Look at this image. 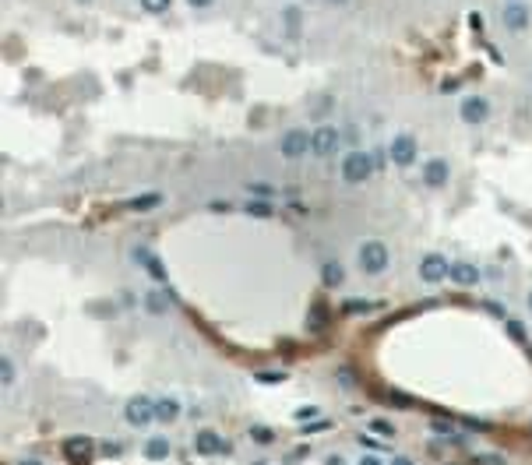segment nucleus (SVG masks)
<instances>
[{
    "label": "nucleus",
    "instance_id": "f257e3e1",
    "mask_svg": "<svg viewBox=\"0 0 532 465\" xmlns=\"http://www.w3.org/2000/svg\"><path fill=\"white\" fill-rule=\"evenodd\" d=\"M374 169H378V162H374V155H370L366 148H349L342 155V166H339L346 184H366L370 177H374Z\"/></svg>",
    "mask_w": 532,
    "mask_h": 465
},
{
    "label": "nucleus",
    "instance_id": "f03ea898",
    "mask_svg": "<svg viewBox=\"0 0 532 465\" xmlns=\"http://www.w3.org/2000/svg\"><path fill=\"white\" fill-rule=\"evenodd\" d=\"M356 261H360V271L363 275H381L388 268V244L385 240H363L360 251H356Z\"/></svg>",
    "mask_w": 532,
    "mask_h": 465
},
{
    "label": "nucleus",
    "instance_id": "7ed1b4c3",
    "mask_svg": "<svg viewBox=\"0 0 532 465\" xmlns=\"http://www.w3.org/2000/svg\"><path fill=\"white\" fill-rule=\"evenodd\" d=\"M501 29L511 32V36H525L532 29V8L525 0H504L501 8Z\"/></svg>",
    "mask_w": 532,
    "mask_h": 465
},
{
    "label": "nucleus",
    "instance_id": "20e7f679",
    "mask_svg": "<svg viewBox=\"0 0 532 465\" xmlns=\"http://www.w3.org/2000/svg\"><path fill=\"white\" fill-rule=\"evenodd\" d=\"M490 113H494V106H490V99L480 95V92H469V95H462V102H458V116H462V124H469V127L487 124Z\"/></svg>",
    "mask_w": 532,
    "mask_h": 465
},
{
    "label": "nucleus",
    "instance_id": "39448f33",
    "mask_svg": "<svg viewBox=\"0 0 532 465\" xmlns=\"http://www.w3.org/2000/svg\"><path fill=\"white\" fill-rule=\"evenodd\" d=\"M339 148H342V134H339V127L321 124L317 131H310V152H314L317 159H332Z\"/></svg>",
    "mask_w": 532,
    "mask_h": 465
},
{
    "label": "nucleus",
    "instance_id": "423d86ee",
    "mask_svg": "<svg viewBox=\"0 0 532 465\" xmlns=\"http://www.w3.org/2000/svg\"><path fill=\"white\" fill-rule=\"evenodd\" d=\"M416 155H419V145H416V138H412V134L398 131V134L388 141V159H392L398 169H409V166L416 162Z\"/></svg>",
    "mask_w": 532,
    "mask_h": 465
},
{
    "label": "nucleus",
    "instance_id": "0eeeda50",
    "mask_svg": "<svg viewBox=\"0 0 532 465\" xmlns=\"http://www.w3.org/2000/svg\"><path fill=\"white\" fill-rule=\"evenodd\" d=\"M124 420L138 430H145L148 423H155V398H145V395H134L127 405H124Z\"/></svg>",
    "mask_w": 532,
    "mask_h": 465
},
{
    "label": "nucleus",
    "instance_id": "6e6552de",
    "mask_svg": "<svg viewBox=\"0 0 532 465\" xmlns=\"http://www.w3.org/2000/svg\"><path fill=\"white\" fill-rule=\"evenodd\" d=\"M448 271H451V261L444 258V254H423V261H419V282H427V285H441V282H448Z\"/></svg>",
    "mask_w": 532,
    "mask_h": 465
},
{
    "label": "nucleus",
    "instance_id": "1a4fd4ad",
    "mask_svg": "<svg viewBox=\"0 0 532 465\" xmlns=\"http://www.w3.org/2000/svg\"><path fill=\"white\" fill-rule=\"evenodd\" d=\"M279 152H282V159H303L307 152H310V131H303V127H289L282 138H279Z\"/></svg>",
    "mask_w": 532,
    "mask_h": 465
},
{
    "label": "nucleus",
    "instance_id": "9d476101",
    "mask_svg": "<svg viewBox=\"0 0 532 465\" xmlns=\"http://www.w3.org/2000/svg\"><path fill=\"white\" fill-rule=\"evenodd\" d=\"M451 180V162L444 159V155H434V159H427V162H423V184H427V187H444Z\"/></svg>",
    "mask_w": 532,
    "mask_h": 465
},
{
    "label": "nucleus",
    "instance_id": "9b49d317",
    "mask_svg": "<svg viewBox=\"0 0 532 465\" xmlns=\"http://www.w3.org/2000/svg\"><path fill=\"white\" fill-rule=\"evenodd\" d=\"M448 278H451L458 289H472V285H480L483 271L476 268L472 261H451V271H448Z\"/></svg>",
    "mask_w": 532,
    "mask_h": 465
},
{
    "label": "nucleus",
    "instance_id": "f8f14e48",
    "mask_svg": "<svg viewBox=\"0 0 532 465\" xmlns=\"http://www.w3.org/2000/svg\"><path fill=\"white\" fill-rule=\"evenodd\" d=\"M131 258H134V261H138V265H141V268H145V271H148L155 282H166V268H163V261H159L152 251H145V247H134V251H131Z\"/></svg>",
    "mask_w": 532,
    "mask_h": 465
},
{
    "label": "nucleus",
    "instance_id": "ddd939ff",
    "mask_svg": "<svg viewBox=\"0 0 532 465\" xmlns=\"http://www.w3.org/2000/svg\"><path fill=\"white\" fill-rule=\"evenodd\" d=\"M95 455V441L92 437H67L64 441V458H74V462H85V458H92Z\"/></svg>",
    "mask_w": 532,
    "mask_h": 465
},
{
    "label": "nucleus",
    "instance_id": "4468645a",
    "mask_svg": "<svg viewBox=\"0 0 532 465\" xmlns=\"http://www.w3.org/2000/svg\"><path fill=\"white\" fill-rule=\"evenodd\" d=\"M194 448H198V455L211 458V455H219L226 444L219 441V434H216V430H198V437H194Z\"/></svg>",
    "mask_w": 532,
    "mask_h": 465
},
{
    "label": "nucleus",
    "instance_id": "2eb2a0df",
    "mask_svg": "<svg viewBox=\"0 0 532 465\" xmlns=\"http://www.w3.org/2000/svg\"><path fill=\"white\" fill-rule=\"evenodd\" d=\"M173 307V293H163V289H148L145 293V310L148 314H166Z\"/></svg>",
    "mask_w": 532,
    "mask_h": 465
},
{
    "label": "nucleus",
    "instance_id": "dca6fc26",
    "mask_svg": "<svg viewBox=\"0 0 532 465\" xmlns=\"http://www.w3.org/2000/svg\"><path fill=\"white\" fill-rule=\"evenodd\" d=\"M321 282L328 285V289H339V285H346V265L342 261H325L321 265Z\"/></svg>",
    "mask_w": 532,
    "mask_h": 465
},
{
    "label": "nucleus",
    "instance_id": "f3484780",
    "mask_svg": "<svg viewBox=\"0 0 532 465\" xmlns=\"http://www.w3.org/2000/svg\"><path fill=\"white\" fill-rule=\"evenodd\" d=\"M180 413H184V405H180L173 395H166V398H155V416L163 420V423H173V420H180Z\"/></svg>",
    "mask_w": 532,
    "mask_h": 465
},
{
    "label": "nucleus",
    "instance_id": "a211bd4d",
    "mask_svg": "<svg viewBox=\"0 0 532 465\" xmlns=\"http://www.w3.org/2000/svg\"><path fill=\"white\" fill-rule=\"evenodd\" d=\"M159 205H163V194H159V191H148V194H138V198L127 201L131 212H152V208H159Z\"/></svg>",
    "mask_w": 532,
    "mask_h": 465
},
{
    "label": "nucleus",
    "instance_id": "6ab92c4d",
    "mask_svg": "<svg viewBox=\"0 0 532 465\" xmlns=\"http://www.w3.org/2000/svg\"><path fill=\"white\" fill-rule=\"evenodd\" d=\"M145 458H152V462L170 458V441H166V437H148V441H145Z\"/></svg>",
    "mask_w": 532,
    "mask_h": 465
},
{
    "label": "nucleus",
    "instance_id": "aec40b11",
    "mask_svg": "<svg viewBox=\"0 0 532 465\" xmlns=\"http://www.w3.org/2000/svg\"><path fill=\"white\" fill-rule=\"evenodd\" d=\"M243 212H247V215H254V219H272V212H275V208L268 205V198H261V201L254 198V201H247V205H243Z\"/></svg>",
    "mask_w": 532,
    "mask_h": 465
},
{
    "label": "nucleus",
    "instance_id": "412c9836",
    "mask_svg": "<svg viewBox=\"0 0 532 465\" xmlns=\"http://www.w3.org/2000/svg\"><path fill=\"white\" fill-rule=\"evenodd\" d=\"M385 398H388V405H395V409H409V405H412V395L409 391H398V388H388Z\"/></svg>",
    "mask_w": 532,
    "mask_h": 465
},
{
    "label": "nucleus",
    "instance_id": "4be33fe9",
    "mask_svg": "<svg viewBox=\"0 0 532 465\" xmlns=\"http://www.w3.org/2000/svg\"><path fill=\"white\" fill-rule=\"evenodd\" d=\"M141 8H145L148 15H166V11L173 8V0H141Z\"/></svg>",
    "mask_w": 532,
    "mask_h": 465
},
{
    "label": "nucleus",
    "instance_id": "5701e85b",
    "mask_svg": "<svg viewBox=\"0 0 532 465\" xmlns=\"http://www.w3.org/2000/svg\"><path fill=\"white\" fill-rule=\"evenodd\" d=\"M15 377H18V374H15V363L4 356V360H0V381H4V388H8V384H15Z\"/></svg>",
    "mask_w": 532,
    "mask_h": 465
},
{
    "label": "nucleus",
    "instance_id": "b1692460",
    "mask_svg": "<svg viewBox=\"0 0 532 465\" xmlns=\"http://www.w3.org/2000/svg\"><path fill=\"white\" fill-rule=\"evenodd\" d=\"M250 441H257V444H272L275 434H272L268 427H250Z\"/></svg>",
    "mask_w": 532,
    "mask_h": 465
},
{
    "label": "nucleus",
    "instance_id": "393cba45",
    "mask_svg": "<svg viewBox=\"0 0 532 465\" xmlns=\"http://www.w3.org/2000/svg\"><path fill=\"white\" fill-rule=\"evenodd\" d=\"M282 22H286V29H293V32H296V29H300V8H296V4H289V8L282 11Z\"/></svg>",
    "mask_w": 532,
    "mask_h": 465
},
{
    "label": "nucleus",
    "instance_id": "a878e982",
    "mask_svg": "<svg viewBox=\"0 0 532 465\" xmlns=\"http://www.w3.org/2000/svg\"><path fill=\"white\" fill-rule=\"evenodd\" d=\"M342 310L346 314H360V310H374V304H366V300H346Z\"/></svg>",
    "mask_w": 532,
    "mask_h": 465
},
{
    "label": "nucleus",
    "instance_id": "bb28decb",
    "mask_svg": "<svg viewBox=\"0 0 532 465\" xmlns=\"http://www.w3.org/2000/svg\"><path fill=\"white\" fill-rule=\"evenodd\" d=\"M370 430L381 434V437H395V427H392L388 420H374V423H370Z\"/></svg>",
    "mask_w": 532,
    "mask_h": 465
},
{
    "label": "nucleus",
    "instance_id": "cd10ccee",
    "mask_svg": "<svg viewBox=\"0 0 532 465\" xmlns=\"http://www.w3.org/2000/svg\"><path fill=\"white\" fill-rule=\"evenodd\" d=\"M286 374L282 370H264V374H257V384H279Z\"/></svg>",
    "mask_w": 532,
    "mask_h": 465
},
{
    "label": "nucleus",
    "instance_id": "c85d7f7f",
    "mask_svg": "<svg viewBox=\"0 0 532 465\" xmlns=\"http://www.w3.org/2000/svg\"><path fill=\"white\" fill-rule=\"evenodd\" d=\"M339 384H342V388H353V384H356V377H353V370H349V367H342V370H339Z\"/></svg>",
    "mask_w": 532,
    "mask_h": 465
},
{
    "label": "nucleus",
    "instance_id": "c756f323",
    "mask_svg": "<svg viewBox=\"0 0 532 465\" xmlns=\"http://www.w3.org/2000/svg\"><path fill=\"white\" fill-rule=\"evenodd\" d=\"M247 191L250 194H261V198H272V187L268 184H247Z\"/></svg>",
    "mask_w": 532,
    "mask_h": 465
},
{
    "label": "nucleus",
    "instance_id": "7c9ffc66",
    "mask_svg": "<svg viewBox=\"0 0 532 465\" xmlns=\"http://www.w3.org/2000/svg\"><path fill=\"white\" fill-rule=\"evenodd\" d=\"M508 331H511L515 338H525V328H522L518 321H508Z\"/></svg>",
    "mask_w": 532,
    "mask_h": 465
},
{
    "label": "nucleus",
    "instance_id": "2f4dec72",
    "mask_svg": "<svg viewBox=\"0 0 532 465\" xmlns=\"http://www.w3.org/2000/svg\"><path fill=\"white\" fill-rule=\"evenodd\" d=\"M187 4H191L194 11H204V8H211V4H216V0H187Z\"/></svg>",
    "mask_w": 532,
    "mask_h": 465
},
{
    "label": "nucleus",
    "instance_id": "473e14b6",
    "mask_svg": "<svg viewBox=\"0 0 532 465\" xmlns=\"http://www.w3.org/2000/svg\"><path fill=\"white\" fill-rule=\"evenodd\" d=\"M317 430H328V420H321V423H310V427H303V434H317Z\"/></svg>",
    "mask_w": 532,
    "mask_h": 465
},
{
    "label": "nucleus",
    "instance_id": "72a5a7b5",
    "mask_svg": "<svg viewBox=\"0 0 532 465\" xmlns=\"http://www.w3.org/2000/svg\"><path fill=\"white\" fill-rule=\"evenodd\" d=\"M360 465H385V462H381L378 455H363V458H360Z\"/></svg>",
    "mask_w": 532,
    "mask_h": 465
},
{
    "label": "nucleus",
    "instance_id": "f704fd0d",
    "mask_svg": "<svg viewBox=\"0 0 532 465\" xmlns=\"http://www.w3.org/2000/svg\"><path fill=\"white\" fill-rule=\"evenodd\" d=\"M480 465H504V462H501L497 455H483V458H480Z\"/></svg>",
    "mask_w": 532,
    "mask_h": 465
},
{
    "label": "nucleus",
    "instance_id": "c9c22d12",
    "mask_svg": "<svg viewBox=\"0 0 532 465\" xmlns=\"http://www.w3.org/2000/svg\"><path fill=\"white\" fill-rule=\"evenodd\" d=\"M120 451H124L120 444H102V455H120Z\"/></svg>",
    "mask_w": 532,
    "mask_h": 465
},
{
    "label": "nucleus",
    "instance_id": "e433bc0d",
    "mask_svg": "<svg viewBox=\"0 0 532 465\" xmlns=\"http://www.w3.org/2000/svg\"><path fill=\"white\" fill-rule=\"evenodd\" d=\"M434 430H437V434H451V423H444V420H437V423H434Z\"/></svg>",
    "mask_w": 532,
    "mask_h": 465
},
{
    "label": "nucleus",
    "instance_id": "4c0bfd02",
    "mask_svg": "<svg viewBox=\"0 0 532 465\" xmlns=\"http://www.w3.org/2000/svg\"><path fill=\"white\" fill-rule=\"evenodd\" d=\"M392 465H416L412 458H405V455H398V458H392Z\"/></svg>",
    "mask_w": 532,
    "mask_h": 465
},
{
    "label": "nucleus",
    "instance_id": "58836bf2",
    "mask_svg": "<svg viewBox=\"0 0 532 465\" xmlns=\"http://www.w3.org/2000/svg\"><path fill=\"white\" fill-rule=\"evenodd\" d=\"M349 0H325V8H346Z\"/></svg>",
    "mask_w": 532,
    "mask_h": 465
},
{
    "label": "nucleus",
    "instance_id": "ea45409f",
    "mask_svg": "<svg viewBox=\"0 0 532 465\" xmlns=\"http://www.w3.org/2000/svg\"><path fill=\"white\" fill-rule=\"evenodd\" d=\"M18 465H39V462H29V458H25V462H18Z\"/></svg>",
    "mask_w": 532,
    "mask_h": 465
},
{
    "label": "nucleus",
    "instance_id": "a19ab883",
    "mask_svg": "<svg viewBox=\"0 0 532 465\" xmlns=\"http://www.w3.org/2000/svg\"><path fill=\"white\" fill-rule=\"evenodd\" d=\"M529 310H532V293H529Z\"/></svg>",
    "mask_w": 532,
    "mask_h": 465
},
{
    "label": "nucleus",
    "instance_id": "79ce46f5",
    "mask_svg": "<svg viewBox=\"0 0 532 465\" xmlns=\"http://www.w3.org/2000/svg\"><path fill=\"white\" fill-rule=\"evenodd\" d=\"M78 4H92V0H78Z\"/></svg>",
    "mask_w": 532,
    "mask_h": 465
}]
</instances>
